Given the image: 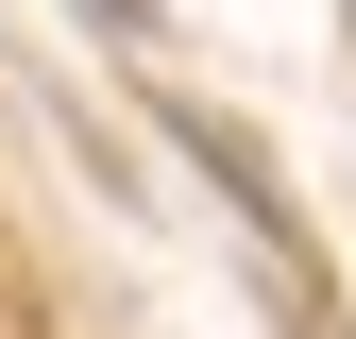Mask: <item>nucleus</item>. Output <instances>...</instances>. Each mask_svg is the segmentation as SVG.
Returning a JSON list of instances; mask_svg holds the SVG:
<instances>
[{
	"instance_id": "1",
	"label": "nucleus",
	"mask_w": 356,
	"mask_h": 339,
	"mask_svg": "<svg viewBox=\"0 0 356 339\" xmlns=\"http://www.w3.org/2000/svg\"><path fill=\"white\" fill-rule=\"evenodd\" d=\"M102 17H136V0H102Z\"/></svg>"
}]
</instances>
